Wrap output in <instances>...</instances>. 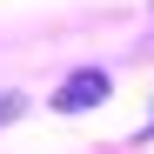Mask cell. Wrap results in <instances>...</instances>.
I'll return each mask as SVG.
<instances>
[{"instance_id":"6da1fadb","label":"cell","mask_w":154,"mask_h":154,"mask_svg":"<svg viewBox=\"0 0 154 154\" xmlns=\"http://www.w3.org/2000/svg\"><path fill=\"white\" fill-rule=\"evenodd\" d=\"M107 94H114V81H107L100 67H74L67 81L54 87V114H87V107H100Z\"/></svg>"},{"instance_id":"7a4b0ae2","label":"cell","mask_w":154,"mask_h":154,"mask_svg":"<svg viewBox=\"0 0 154 154\" xmlns=\"http://www.w3.org/2000/svg\"><path fill=\"white\" fill-rule=\"evenodd\" d=\"M20 114H27V94H14V87H0V127H14Z\"/></svg>"},{"instance_id":"3957f363","label":"cell","mask_w":154,"mask_h":154,"mask_svg":"<svg viewBox=\"0 0 154 154\" xmlns=\"http://www.w3.org/2000/svg\"><path fill=\"white\" fill-rule=\"evenodd\" d=\"M141 141H154V107H147V127H141Z\"/></svg>"}]
</instances>
